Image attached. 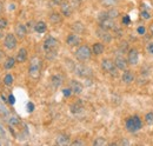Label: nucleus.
Here are the masks:
<instances>
[{
	"label": "nucleus",
	"mask_w": 153,
	"mask_h": 146,
	"mask_svg": "<svg viewBox=\"0 0 153 146\" xmlns=\"http://www.w3.org/2000/svg\"><path fill=\"white\" fill-rule=\"evenodd\" d=\"M74 71H76V73L79 77H84V78L91 75V73H92L88 67H86V66H84V65H78Z\"/></svg>",
	"instance_id": "obj_10"
},
{
	"label": "nucleus",
	"mask_w": 153,
	"mask_h": 146,
	"mask_svg": "<svg viewBox=\"0 0 153 146\" xmlns=\"http://www.w3.org/2000/svg\"><path fill=\"white\" fill-rule=\"evenodd\" d=\"M78 1H82V0H78Z\"/></svg>",
	"instance_id": "obj_44"
},
{
	"label": "nucleus",
	"mask_w": 153,
	"mask_h": 146,
	"mask_svg": "<svg viewBox=\"0 0 153 146\" xmlns=\"http://www.w3.org/2000/svg\"><path fill=\"white\" fill-rule=\"evenodd\" d=\"M104 50H105V47H104V44H101V42H96L92 47V52L96 55L101 54L104 52Z\"/></svg>",
	"instance_id": "obj_19"
},
{
	"label": "nucleus",
	"mask_w": 153,
	"mask_h": 146,
	"mask_svg": "<svg viewBox=\"0 0 153 146\" xmlns=\"http://www.w3.org/2000/svg\"><path fill=\"white\" fill-rule=\"evenodd\" d=\"M94 146H104V145H107V142L104 139V138H97L93 143Z\"/></svg>",
	"instance_id": "obj_28"
},
{
	"label": "nucleus",
	"mask_w": 153,
	"mask_h": 146,
	"mask_svg": "<svg viewBox=\"0 0 153 146\" xmlns=\"http://www.w3.org/2000/svg\"><path fill=\"white\" fill-rule=\"evenodd\" d=\"M34 30H36L38 33H44V32H46V30H47V25H46L44 21H39V22H37V24L34 25Z\"/></svg>",
	"instance_id": "obj_20"
},
{
	"label": "nucleus",
	"mask_w": 153,
	"mask_h": 146,
	"mask_svg": "<svg viewBox=\"0 0 153 146\" xmlns=\"http://www.w3.org/2000/svg\"><path fill=\"white\" fill-rule=\"evenodd\" d=\"M150 31H151V33L153 34V24H151V26H150Z\"/></svg>",
	"instance_id": "obj_42"
},
{
	"label": "nucleus",
	"mask_w": 153,
	"mask_h": 146,
	"mask_svg": "<svg viewBox=\"0 0 153 146\" xmlns=\"http://www.w3.org/2000/svg\"><path fill=\"white\" fill-rule=\"evenodd\" d=\"M141 17H143V19H150L151 18V14L149 13V11H143L141 12Z\"/></svg>",
	"instance_id": "obj_33"
},
{
	"label": "nucleus",
	"mask_w": 153,
	"mask_h": 146,
	"mask_svg": "<svg viewBox=\"0 0 153 146\" xmlns=\"http://www.w3.org/2000/svg\"><path fill=\"white\" fill-rule=\"evenodd\" d=\"M27 110H28V112H33V110H34V105H33L32 103H28V104H27Z\"/></svg>",
	"instance_id": "obj_37"
},
{
	"label": "nucleus",
	"mask_w": 153,
	"mask_h": 146,
	"mask_svg": "<svg viewBox=\"0 0 153 146\" xmlns=\"http://www.w3.org/2000/svg\"><path fill=\"white\" fill-rule=\"evenodd\" d=\"M146 50H147V52H149L150 54L153 55V41H152V42H149V44H147Z\"/></svg>",
	"instance_id": "obj_32"
},
{
	"label": "nucleus",
	"mask_w": 153,
	"mask_h": 146,
	"mask_svg": "<svg viewBox=\"0 0 153 146\" xmlns=\"http://www.w3.org/2000/svg\"><path fill=\"white\" fill-rule=\"evenodd\" d=\"M60 12L65 17H70L72 14V7L68 2H61L60 4Z\"/></svg>",
	"instance_id": "obj_12"
},
{
	"label": "nucleus",
	"mask_w": 153,
	"mask_h": 146,
	"mask_svg": "<svg viewBox=\"0 0 153 146\" xmlns=\"http://www.w3.org/2000/svg\"><path fill=\"white\" fill-rule=\"evenodd\" d=\"M97 33H98V36H100L105 42H110V41L112 40V36L108 33V31H106V30H104V28H101V27H100V30H99Z\"/></svg>",
	"instance_id": "obj_14"
},
{
	"label": "nucleus",
	"mask_w": 153,
	"mask_h": 146,
	"mask_svg": "<svg viewBox=\"0 0 153 146\" xmlns=\"http://www.w3.org/2000/svg\"><path fill=\"white\" fill-rule=\"evenodd\" d=\"M12 83H13V77H12L11 74H7V75L5 77V79H4V84L7 85V86H11Z\"/></svg>",
	"instance_id": "obj_29"
},
{
	"label": "nucleus",
	"mask_w": 153,
	"mask_h": 146,
	"mask_svg": "<svg viewBox=\"0 0 153 146\" xmlns=\"http://www.w3.org/2000/svg\"><path fill=\"white\" fill-rule=\"evenodd\" d=\"M8 101H10V104H12V105H13V104L16 103V98H14V95H12V94H11V95L8 97Z\"/></svg>",
	"instance_id": "obj_38"
},
{
	"label": "nucleus",
	"mask_w": 153,
	"mask_h": 146,
	"mask_svg": "<svg viewBox=\"0 0 153 146\" xmlns=\"http://www.w3.org/2000/svg\"><path fill=\"white\" fill-rule=\"evenodd\" d=\"M72 28L78 32V33H81L82 31H84V25L81 24V22H74L73 25H72Z\"/></svg>",
	"instance_id": "obj_25"
},
{
	"label": "nucleus",
	"mask_w": 153,
	"mask_h": 146,
	"mask_svg": "<svg viewBox=\"0 0 153 146\" xmlns=\"http://www.w3.org/2000/svg\"><path fill=\"white\" fill-rule=\"evenodd\" d=\"M54 4H61L62 2V0H52Z\"/></svg>",
	"instance_id": "obj_41"
},
{
	"label": "nucleus",
	"mask_w": 153,
	"mask_h": 146,
	"mask_svg": "<svg viewBox=\"0 0 153 146\" xmlns=\"http://www.w3.org/2000/svg\"><path fill=\"white\" fill-rule=\"evenodd\" d=\"M70 89H71L72 93H74V94H80L82 92V90H84L82 84L76 81V80H71L70 81Z\"/></svg>",
	"instance_id": "obj_9"
},
{
	"label": "nucleus",
	"mask_w": 153,
	"mask_h": 146,
	"mask_svg": "<svg viewBox=\"0 0 153 146\" xmlns=\"http://www.w3.org/2000/svg\"><path fill=\"white\" fill-rule=\"evenodd\" d=\"M101 69L105 71V72L112 74L113 77H117L118 75V72H117V66H115L114 61L110 60V59H104L101 61Z\"/></svg>",
	"instance_id": "obj_5"
},
{
	"label": "nucleus",
	"mask_w": 153,
	"mask_h": 146,
	"mask_svg": "<svg viewBox=\"0 0 153 146\" xmlns=\"http://www.w3.org/2000/svg\"><path fill=\"white\" fill-rule=\"evenodd\" d=\"M50 21L52 24H59V22H61V16L59 13H52L50 16Z\"/></svg>",
	"instance_id": "obj_23"
},
{
	"label": "nucleus",
	"mask_w": 153,
	"mask_h": 146,
	"mask_svg": "<svg viewBox=\"0 0 153 146\" xmlns=\"http://www.w3.org/2000/svg\"><path fill=\"white\" fill-rule=\"evenodd\" d=\"M10 124H11V125H17V124H19V119H18L17 117H13V118H11Z\"/></svg>",
	"instance_id": "obj_34"
},
{
	"label": "nucleus",
	"mask_w": 153,
	"mask_h": 146,
	"mask_svg": "<svg viewBox=\"0 0 153 146\" xmlns=\"http://www.w3.org/2000/svg\"><path fill=\"white\" fill-rule=\"evenodd\" d=\"M16 63H17V60H16V58H8L6 61H5V64H4V67L6 69V70H11V69H13L14 67V65H16Z\"/></svg>",
	"instance_id": "obj_21"
},
{
	"label": "nucleus",
	"mask_w": 153,
	"mask_h": 146,
	"mask_svg": "<svg viewBox=\"0 0 153 146\" xmlns=\"http://www.w3.org/2000/svg\"><path fill=\"white\" fill-rule=\"evenodd\" d=\"M58 46H59V41L54 38H47L45 41H44V50L47 54V58L50 57V54H52V58L56 57V53H57Z\"/></svg>",
	"instance_id": "obj_1"
},
{
	"label": "nucleus",
	"mask_w": 153,
	"mask_h": 146,
	"mask_svg": "<svg viewBox=\"0 0 153 146\" xmlns=\"http://www.w3.org/2000/svg\"><path fill=\"white\" fill-rule=\"evenodd\" d=\"M141 127H143V123H141L140 117H138V115L130 117L126 120V130L128 132H131V133H134V132L139 131Z\"/></svg>",
	"instance_id": "obj_2"
},
{
	"label": "nucleus",
	"mask_w": 153,
	"mask_h": 146,
	"mask_svg": "<svg viewBox=\"0 0 153 146\" xmlns=\"http://www.w3.org/2000/svg\"><path fill=\"white\" fill-rule=\"evenodd\" d=\"M127 61L130 63V65H137L138 61H139V53L135 48H131L128 51V54H127Z\"/></svg>",
	"instance_id": "obj_8"
},
{
	"label": "nucleus",
	"mask_w": 153,
	"mask_h": 146,
	"mask_svg": "<svg viewBox=\"0 0 153 146\" xmlns=\"http://www.w3.org/2000/svg\"><path fill=\"white\" fill-rule=\"evenodd\" d=\"M145 121L149 124V125H153V112H150L145 115Z\"/></svg>",
	"instance_id": "obj_30"
},
{
	"label": "nucleus",
	"mask_w": 153,
	"mask_h": 146,
	"mask_svg": "<svg viewBox=\"0 0 153 146\" xmlns=\"http://www.w3.org/2000/svg\"><path fill=\"white\" fill-rule=\"evenodd\" d=\"M137 32L139 33V34H145V32H146V30H145V27L144 26H140V27H138V30H137Z\"/></svg>",
	"instance_id": "obj_35"
},
{
	"label": "nucleus",
	"mask_w": 153,
	"mask_h": 146,
	"mask_svg": "<svg viewBox=\"0 0 153 146\" xmlns=\"http://www.w3.org/2000/svg\"><path fill=\"white\" fill-rule=\"evenodd\" d=\"M26 59H27V50L26 48H20L18 54H17V58H16L17 63H25Z\"/></svg>",
	"instance_id": "obj_18"
},
{
	"label": "nucleus",
	"mask_w": 153,
	"mask_h": 146,
	"mask_svg": "<svg viewBox=\"0 0 153 146\" xmlns=\"http://www.w3.org/2000/svg\"><path fill=\"white\" fill-rule=\"evenodd\" d=\"M56 143H57V145H60V146L68 145L70 144V137L67 134H59L57 137Z\"/></svg>",
	"instance_id": "obj_15"
},
{
	"label": "nucleus",
	"mask_w": 153,
	"mask_h": 146,
	"mask_svg": "<svg viewBox=\"0 0 153 146\" xmlns=\"http://www.w3.org/2000/svg\"><path fill=\"white\" fill-rule=\"evenodd\" d=\"M40 69H41V60L39 59L38 57L32 58L31 64H30V70H28L30 75L32 78H34V79L39 78V75H40Z\"/></svg>",
	"instance_id": "obj_3"
},
{
	"label": "nucleus",
	"mask_w": 153,
	"mask_h": 146,
	"mask_svg": "<svg viewBox=\"0 0 153 146\" xmlns=\"http://www.w3.org/2000/svg\"><path fill=\"white\" fill-rule=\"evenodd\" d=\"M17 44H18L17 38H16L14 34H12V33H8V34L6 36V38H5V40H4V45H5V47L8 48V50L16 48V47H17Z\"/></svg>",
	"instance_id": "obj_6"
},
{
	"label": "nucleus",
	"mask_w": 153,
	"mask_h": 146,
	"mask_svg": "<svg viewBox=\"0 0 153 146\" xmlns=\"http://www.w3.org/2000/svg\"><path fill=\"white\" fill-rule=\"evenodd\" d=\"M62 93H64L65 97H70V95L72 94V91H71V89H65V90L62 91Z\"/></svg>",
	"instance_id": "obj_36"
},
{
	"label": "nucleus",
	"mask_w": 153,
	"mask_h": 146,
	"mask_svg": "<svg viewBox=\"0 0 153 146\" xmlns=\"http://www.w3.org/2000/svg\"><path fill=\"white\" fill-rule=\"evenodd\" d=\"M7 27V20L4 18H0V30H4Z\"/></svg>",
	"instance_id": "obj_31"
},
{
	"label": "nucleus",
	"mask_w": 153,
	"mask_h": 146,
	"mask_svg": "<svg viewBox=\"0 0 153 146\" xmlns=\"http://www.w3.org/2000/svg\"><path fill=\"white\" fill-rule=\"evenodd\" d=\"M2 55H4V52H2V51H0V59L2 58Z\"/></svg>",
	"instance_id": "obj_43"
},
{
	"label": "nucleus",
	"mask_w": 153,
	"mask_h": 146,
	"mask_svg": "<svg viewBox=\"0 0 153 146\" xmlns=\"http://www.w3.org/2000/svg\"><path fill=\"white\" fill-rule=\"evenodd\" d=\"M81 111H82V106H81V104L76 103V104L71 105V112H72V113H79V112H81Z\"/></svg>",
	"instance_id": "obj_24"
},
{
	"label": "nucleus",
	"mask_w": 153,
	"mask_h": 146,
	"mask_svg": "<svg viewBox=\"0 0 153 146\" xmlns=\"http://www.w3.org/2000/svg\"><path fill=\"white\" fill-rule=\"evenodd\" d=\"M114 64L118 70H126V67H127V63L123 57H117L114 60Z\"/></svg>",
	"instance_id": "obj_16"
},
{
	"label": "nucleus",
	"mask_w": 153,
	"mask_h": 146,
	"mask_svg": "<svg viewBox=\"0 0 153 146\" xmlns=\"http://www.w3.org/2000/svg\"><path fill=\"white\" fill-rule=\"evenodd\" d=\"M134 80V74L132 71H128V70H125V72L123 73V81L125 84H131Z\"/></svg>",
	"instance_id": "obj_17"
},
{
	"label": "nucleus",
	"mask_w": 153,
	"mask_h": 146,
	"mask_svg": "<svg viewBox=\"0 0 153 146\" xmlns=\"http://www.w3.org/2000/svg\"><path fill=\"white\" fill-rule=\"evenodd\" d=\"M66 42L68 46H78L81 42V38L76 34H70L66 39Z\"/></svg>",
	"instance_id": "obj_11"
},
{
	"label": "nucleus",
	"mask_w": 153,
	"mask_h": 146,
	"mask_svg": "<svg viewBox=\"0 0 153 146\" xmlns=\"http://www.w3.org/2000/svg\"><path fill=\"white\" fill-rule=\"evenodd\" d=\"M72 145H85V143H84L82 140H74V142L72 143Z\"/></svg>",
	"instance_id": "obj_39"
},
{
	"label": "nucleus",
	"mask_w": 153,
	"mask_h": 146,
	"mask_svg": "<svg viewBox=\"0 0 153 146\" xmlns=\"http://www.w3.org/2000/svg\"><path fill=\"white\" fill-rule=\"evenodd\" d=\"M123 22L124 24H130V17L128 16H125L124 19H123Z\"/></svg>",
	"instance_id": "obj_40"
},
{
	"label": "nucleus",
	"mask_w": 153,
	"mask_h": 146,
	"mask_svg": "<svg viewBox=\"0 0 153 146\" xmlns=\"http://www.w3.org/2000/svg\"><path fill=\"white\" fill-rule=\"evenodd\" d=\"M118 0H101V4L106 7H113L114 5H117Z\"/></svg>",
	"instance_id": "obj_26"
},
{
	"label": "nucleus",
	"mask_w": 153,
	"mask_h": 146,
	"mask_svg": "<svg viewBox=\"0 0 153 146\" xmlns=\"http://www.w3.org/2000/svg\"><path fill=\"white\" fill-rule=\"evenodd\" d=\"M51 83H52L53 87L57 89V87H59V86L61 85V83H62V81H61V77H60V75H54V77H52Z\"/></svg>",
	"instance_id": "obj_22"
},
{
	"label": "nucleus",
	"mask_w": 153,
	"mask_h": 146,
	"mask_svg": "<svg viewBox=\"0 0 153 146\" xmlns=\"http://www.w3.org/2000/svg\"><path fill=\"white\" fill-rule=\"evenodd\" d=\"M91 55H92V51H91V48H90L88 46H86V45L80 46V47L76 51V59L80 60V61H85V60L90 59Z\"/></svg>",
	"instance_id": "obj_4"
},
{
	"label": "nucleus",
	"mask_w": 153,
	"mask_h": 146,
	"mask_svg": "<svg viewBox=\"0 0 153 146\" xmlns=\"http://www.w3.org/2000/svg\"><path fill=\"white\" fill-rule=\"evenodd\" d=\"M106 13H107V17L111 19H114L119 16V12H118L117 10H114V8H111V10H110L108 12H106Z\"/></svg>",
	"instance_id": "obj_27"
},
{
	"label": "nucleus",
	"mask_w": 153,
	"mask_h": 146,
	"mask_svg": "<svg viewBox=\"0 0 153 146\" xmlns=\"http://www.w3.org/2000/svg\"><path fill=\"white\" fill-rule=\"evenodd\" d=\"M100 27L106 30V31H110V30H115V22L113 19L111 18H105L102 20H100Z\"/></svg>",
	"instance_id": "obj_7"
},
{
	"label": "nucleus",
	"mask_w": 153,
	"mask_h": 146,
	"mask_svg": "<svg viewBox=\"0 0 153 146\" xmlns=\"http://www.w3.org/2000/svg\"><path fill=\"white\" fill-rule=\"evenodd\" d=\"M16 34H17V36H18L19 39L25 38L26 34H27L26 26H25V25H22V24H18V25L16 26Z\"/></svg>",
	"instance_id": "obj_13"
}]
</instances>
